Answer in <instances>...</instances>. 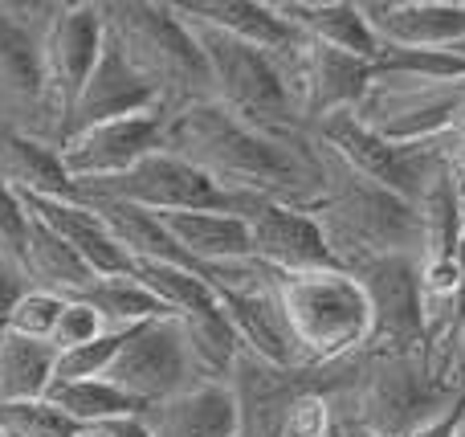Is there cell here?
I'll return each instance as SVG.
<instances>
[{
  "instance_id": "obj_42",
  "label": "cell",
  "mask_w": 465,
  "mask_h": 437,
  "mask_svg": "<svg viewBox=\"0 0 465 437\" xmlns=\"http://www.w3.org/2000/svg\"><path fill=\"white\" fill-rule=\"evenodd\" d=\"M461 409H465V392L453 401V405H445L437 417H429V422L409 437H453V430H458V422H461Z\"/></svg>"
},
{
  "instance_id": "obj_26",
  "label": "cell",
  "mask_w": 465,
  "mask_h": 437,
  "mask_svg": "<svg viewBox=\"0 0 465 437\" xmlns=\"http://www.w3.org/2000/svg\"><path fill=\"white\" fill-rule=\"evenodd\" d=\"M0 184L13 196H49V201H78L62 152L13 127H0Z\"/></svg>"
},
{
  "instance_id": "obj_13",
  "label": "cell",
  "mask_w": 465,
  "mask_h": 437,
  "mask_svg": "<svg viewBox=\"0 0 465 437\" xmlns=\"http://www.w3.org/2000/svg\"><path fill=\"white\" fill-rule=\"evenodd\" d=\"M103 381L114 384L123 397H131L143 409L155 405V401L176 397L188 384H204L193 376L176 319H155V323L135 327L127 335V343L119 348L114 364L106 368Z\"/></svg>"
},
{
  "instance_id": "obj_50",
  "label": "cell",
  "mask_w": 465,
  "mask_h": 437,
  "mask_svg": "<svg viewBox=\"0 0 465 437\" xmlns=\"http://www.w3.org/2000/svg\"><path fill=\"white\" fill-rule=\"evenodd\" d=\"M331 437H335V430H331Z\"/></svg>"
},
{
  "instance_id": "obj_19",
  "label": "cell",
  "mask_w": 465,
  "mask_h": 437,
  "mask_svg": "<svg viewBox=\"0 0 465 437\" xmlns=\"http://www.w3.org/2000/svg\"><path fill=\"white\" fill-rule=\"evenodd\" d=\"M152 106H160L155 90L131 70L123 49L114 45L111 37H103V54H98L94 70H90L86 86H82L78 103H74L70 123H65V139L82 127H94V123H106V119H123V114L152 111Z\"/></svg>"
},
{
  "instance_id": "obj_45",
  "label": "cell",
  "mask_w": 465,
  "mask_h": 437,
  "mask_svg": "<svg viewBox=\"0 0 465 437\" xmlns=\"http://www.w3.org/2000/svg\"><path fill=\"white\" fill-rule=\"evenodd\" d=\"M450 135L453 139H465V98L458 103V111H453V119H450Z\"/></svg>"
},
{
  "instance_id": "obj_41",
  "label": "cell",
  "mask_w": 465,
  "mask_h": 437,
  "mask_svg": "<svg viewBox=\"0 0 465 437\" xmlns=\"http://www.w3.org/2000/svg\"><path fill=\"white\" fill-rule=\"evenodd\" d=\"M25 291H29V278H25V270L0 258V332H5V319H8V311H13V303L21 299Z\"/></svg>"
},
{
  "instance_id": "obj_35",
  "label": "cell",
  "mask_w": 465,
  "mask_h": 437,
  "mask_svg": "<svg viewBox=\"0 0 465 437\" xmlns=\"http://www.w3.org/2000/svg\"><path fill=\"white\" fill-rule=\"evenodd\" d=\"M78 425L49 401H0V437H74Z\"/></svg>"
},
{
  "instance_id": "obj_7",
  "label": "cell",
  "mask_w": 465,
  "mask_h": 437,
  "mask_svg": "<svg viewBox=\"0 0 465 437\" xmlns=\"http://www.w3.org/2000/svg\"><path fill=\"white\" fill-rule=\"evenodd\" d=\"M311 139L319 147H327L355 176L404 196L409 204L420 201L429 180L445 168V152H450V131L429 139V144H388V139L371 135L368 127H360L351 111H339V114H331V119L314 123Z\"/></svg>"
},
{
  "instance_id": "obj_9",
  "label": "cell",
  "mask_w": 465,
  "mask_h": 437,
  "mask_svg": "<svg viewBox=\"0 0 465 437\" xmlns=\"http://www.w3.org/2000/svg\"><path fill=\"white\" fill-rule=\"evenodd\" d=\"M465 98V82H429L409 74H376L355 106V123L388 144H429L445 135Z\"/></svg>"
},
{
  "instance_id": "obj_25",
  "label": "cell",
  "mask_w": 465,
  "mask_h": 437,
  "mask_svg": "<svg viewBox=\"0 0 465 437\" xmlns=\"http://www.w3.org/2000/svg\"><path fill=\"white\" fill-rule=\"evenodd\" d=\"M160 221L204 283H209V270L253 258L249 225L237 213H168Z\"/></svg>"
},
{
  "instance_id": "obj_48",
  "label": "cell",
  "mask_w": 465,
  "mask_h": 437,
  "mask_svg": "<svg viewBox=\"0 0 465 437\" xmlns=\"http://www.w3.org/2000/svg\"><path fill=\"white\" fill-rule=\"evenodd\" d=\"M453 437H465V409H461V422H458V430H453Z\"/></svg>"
},
{
  "instance_id": "obj_37",
  "label": "cell",
  "mask_w": 465,
  "mask_h": 437,
  "mask_svg": "<svg viewBox=\"0 0 465 437\" xmlns=\"http://www.w3.org/2000/svg\"><path fill=\"white\" fill-rule=\"evenodd\" d=\"M106 327H103V319L94 315V311L86 307V303H78V299H65V307H62V315H57V323H54V332H49V348L62 356V352H74V348H82V343H90V340H98Z\"/></svg>"
},
{
  "instance_id": "obj_40",
  "label": "cell",
  "mask_w": 465,
  "mask_h": 437,
  "mask_svg": "<svg viewBox=\"0 0 465 437\" xmlns=\"http://www.w3.org/2000/svg\"><path fill=\"white\" fill-rule=\"evenodd\" d=\"M25 233H29V213L0 184V258L21 270H25Z\"/></svg>"
},
{
  "instance_id": "obj_15",
  "label": "cell",
  "mask_w": 465,
  "mask_h": 437,
  "mask_svg": "<svg viewBox=\"0 0 465 437\" xmlns=\"http://www.w3.org/2000/svg\"><path fill=\"white\" fill-rule=\"evenodd\" d=\"M163 119H168V111H163V106H152V111L123 114V119H106V123H94V127L74 131V135L57 147L74 188L123 176V172L135 168L143 155L160 152Z\"/></svg>"
},
{
  "instance_id": "obj_14",
  "label": "cell",
  "mask_w": 465,
  "mask_h": 437,
  "mask_svg": "<svg viewBox=\"0 0 465 437\" xmlns=\"http://www.w3.org/2000/svg\"><path fill=\"white\" fill-rule=\"evenodd\" d=\"M0 127H13L49 147H62V123L45 90L41 45L0 8Z\"/></svg>"
},
{
  "instance_id": "obj_10",
  "label": "cell",
  "mask_w": 465,
  "mask_h": 437,
  "mask_svg": "<svg viewBox=\"0 0 465 437\" xmlns=\"http://www.w3.org/2000/svg\"><path fill=\"white\" fill-rule=\"evenodd\" d=\"M78 193L135 204V209H147L155 217H168V213H241V201H245V196L237 201V196L221 193L204 172H196L188 160L163 152V147L143 155L123 176L78 184Z\"/></svg>"
},
{
  "instance_id": "obj_30",
  "label": "cell",
  "mask_w": 465,
  "mask_h": 437,
  "mask_svg": "<svg viewBox=\"0 0 465 437\" xmlns=\"http://www.w3.org/2000/svg\"><path fill=\"white\" fill-rule=\"evenodd\" d=\"M57 352L41 340L0 332V401H45Z\"/></svg>"
},
{
  "instance_id": "obj_27",
  "label": "cell",
  "mask_w": 465,
  "mask_h": 437,
  "mask_svg": "<svg viewBox=\"0 0 465 437\" xmlns=\"http://www.w3.org/2000/svg\"><path fill=\"white\" fill-rule=\"evenodd\" d=\"M74 299L86 303V307L103 319L106 332H135V327L155 323V319H176V315H168V307H160V303L147 294V286L139 283L135 274L90 278Z\"/></svg>"
},
{
  "instance_id": "obj_8",
  "label": "cell",
  "mask_w": 465,
  "mask_h": 437,
  "mask_svg": "<svg viewBox=\"0 0 465 437\" xmlns=\"http://www.w3.org/2000/svg\"><path fill=\"white\" fill-rule=\"evenodd\" d=\"M347 368L351 360H339L327 368H273L249 352H237L225 381L232 392V409H237V437H282L290 409L306 392H335L347 381Z\"/></svg>"
},
{
  "instance_id": "obj_34",
  "label": "cell",
  "mask_w": 465,
  "mask_h": 437,
  "mask_svg": "<svg viewBox=\"0 0 465 437\" xmlns=\"http://www.w3.org/2000/svg\"><path fill=\"white\" fill-rule=\"evenodd\" d=\"M127 335L131 332H103L98 340L82 343V348L62 352L54 364V384H49V389H57V384H78V381H103L106 368L119 356V348L127 343Z\"/></svg>"
},
{
  "instance_id": "obj_29",
  "label": "cell",
  "mask_w": 465,
  "mask_h": 437,
  "mask_svg": "<svg viewBox=\"0 0 465 437\" xmlns=\"http://www.w3.org/2000/svg\"><path fill=\"white\" fill-rule=\"evenodd\" d=\"M417 217H420V266L425 262H453L461 250L465 237V209L450 184V172H437L429 180V188L417 201Z\"/></svg>"
},
{
  "instance_id": "obj_1",
  "label": "cell",
  "mask_w": 465,
  "mask_h": 437,
  "mask_svg": "<svg viewBox=\"0 0 465 437\" xmlns=\"http://www.w3.org/2000/svg\"><path fill=\"white\" fill-rule=\"evenodd\" d=\"M163 152L188 160L229 196L282 201L311 209L322 193V155L306 135H270L217 103H193L168 111L163 119Z\"/></svg>"
},
{
  "instance_id": "obj_21",
  "label": "cell",
  "mask_w": 465,
  "mask_h": 437,
  "mask_svg": "<svg viewBox=\"0 0 465 437\" xmlns=\"http://www.w3.org/2000/svg\"><path fill=\"white\" fill-rule=\"evenodd\" d=\"M147 437H237V409L225 381L188 384L139 413Z\"/></svg>"
},
{
  "instance_id": "obj_36",
  "label": "cell",
  "mask_w": 465,
  "mask_h": 437,
  "mask_svg": "<svg viewBox=\"0 0 465 437\" xmlns=\"http://www.w3.org/2000/svg\"><path fill=\"white\" fill-rule=\"evenodd\" d=\"M62 307H65L62 294H49V291H37V286H29V291H25L21 299L13 303V311H8L5 332L25 335V340L49 343V332H54V323H57V315H62Z\"/></svg>"
},
{
  "instance_id": "obj_22",
  "label": "cell",
  "mask_w": 465,
  "mask_h": 437,
  "mask_svg": "<svg viewBox=\"0 0 465 437\" xmlns=\"http://www.w3.org/2000/svg\"><path fill=\"white\" fill-rule=\"evenodd\" d=\"M278 8V16L306 41H319L331 45L339 54L363 57V62L376 65L380 45L371 37L368 21H363L360 0H270Z\"/></svg>"
},
{
  "instance_id": "obj_49",
  "label": "cell",
  "mask_w": 465,
  "mask_h": 437,
  "mask_svg": "<svg viewBox=\"0 0 465 437\" xmlns=\"http://www.w3.org/2000/svg\"><path fill=\"white\" fill-rule=\"evenodd\" d=\"M453 54H461V57H465V41H461V45H458V49H453Z\"/></svg>"
},
{
  "instance_id": "obj_18",
  "label": "cell",
  "mask_w": 465,
  "mask_h": 437,
  "mask_svg": "<svg viewBox=\"0 0 465 437\" xmlns=\"http://www.w3.org/2000/svg\"><path fill=\"white\" fill-rule=\"evenodd\" d=\"M380 49H458L465 0H360Z\"/></svg>"
},
{
  "instance_id": "obj_6",
  "label": "cell",
  "mask_w": 465,
  "mask_h": 437,
  "mask_svg": "<svg viewBox=\"0 0 465 437\" xmlns=\"http://www.w3.org/2000/svg\"><path fill=\"white\" fill-rule=\"evenodd\" d=\"M180 21L193 29L196 45H201L204 70H209V103L237 114L249 127L270 131V135H306V127L294 114V103H290L282 54L245 45V41L225 37L209 25L188 21V16H180Z\"/></svg>"
},
{
  "instance_id": "obj_11",
  "label": "cell",
  "mask_w": 465,
  "mask_h": 437,
  "mask_svg": "<svg viewBox=\"0 0 465 437\" xmlns=\"http://www.w3.org/2000/svg\"><path fill=\"white\" fill-rule=\"evenodd\" d=\"M368 303V343L360 352H425L420 311V258L388 253L347 270Z\"/></svg>"
},
{
  "instance_id": "obj_39",
  "label": "cell",
  "mask_w": 465,
  "mask_h": 437,
  "mask_svg": "<svg viewBox=\"0 0 465 437\" xmlns=\"http://www.w3.org/2000/svg\"><path fill=\"white\" fill-rule=\"evenodd\" d=\"M331 392H306L294 409H290L282 437H331L335 430V413H331Z\"/></svg>"
},
{
  "instance_id": "obj_3",
  "label": "cell",
  "mask_w": 465,
  "mask_h": 437,
  "mask_svg": "<svg viewBox=\"0 0 465 437\" xmlns=\"http://www.w3.org/2000/svg\"><path fill=\"white\" fill-rule=\"evenodd\" d=\"M461 392L429 368L425 352H355L347 381L331 392L335 422L376 437H409Z\"/></svg>"
},
{
  "instance_id": "obj_17",
  "label": "cell",
  "mask_w": 465,
  "mask_h": 437,
  "mask_svg": "<svg viewBox=\"0 0 465 437\" xmlns=\"http://www.w3.org/2000/svg\"><path fill=\"white\" fill-rule=\"evenodd\" d=\"M103 13H98V0H70V8L62 13V21L54 25L49 41L41 45L45 57V90L54 114L62 123V139H65V123L74 114L82 86H86L90 70H94L98 54H103Z\"/></svg>"
},
{
  "instance_id": "obj_43",
  "label": "cell",
  "mask_w": 465,
  "mask_h": 437,
  "mask_svg": "<svg viewBox=\"0 0 465 437\" xmlns=\"http://www.w3.org/2000/svg\"><path fill=\"white\" fill-rule=\"evenodd\" d=\"M445 172H450V184L458 193L461 209H465V139L450 135V152H445Z\"/></svg>"
},
{
  "instance_id": "obj_16",
  "label": "cell",
  "mask_w": 465,
  "mask_h": 437,
  "mask_svg": "<svg viewBox=\"0 0 465 437\" xmlns=\"http://www.w3.org/2000/svg\"><path fill=\"white\" fill-rule=\"evenodd\" d=\"M237 217L249 225V245H253V258L262 262V266L278 270V274L339 270L335 258H331V250H327V242H322L319 225L311 221L306 209L245 196Z\"/></svg>"
},
{
  "instance_id": "obj_44",
  "label": "cell",
  "mask_w": 465,
  "mask_h": 437,
  "mask_svg": "<svg viewBox=\"0 0 465 437\" xmlns=\"http://www.w3.org/2000/svg\"><path fill=\"white\" fill-rule=\"evenodd\" d=\"M103 433L106 437H147V430H143V422H139V417H119V422L103 425Z\"/></svg>"
},
{
  "instance_id": "obj_2",
  "label": "cell",
  "mask_w": 465,
  "mask_h": 437,
  "mask_svg": "<svg viewBox=\"0 0 465 437\" xmlns=\"http://www.w3.org/2000/svg\"><path fill=\"white\" fill-rule=\"evenodd\" d=\"M322 155V193L311 204V221L319 225L339 270H355L388 253H417L420 258V217L417 204L371 180L355 176L327 147Z\"/></svg>"
},
{
  "instance_id": "obj_24",
  "label": "cell",
  "mask_w": 465,
  "mask_h": 437,
  "mask_svg": "<svg viewBox=\"0 0 465 437\" xmlns=\"http://www.w3.org/2000/svg\"><path fill=\"white\" fill-rule=\"evenodd\" d=\"M217 303H221V311H225L229 327L237 332L241 352H249V356L265 360V364H273V368L298 364L294 340H290L286 319H282V311H278L273 286L270 291H217Z\"/></svg>"
},
{
  "instance_id": "obj_33",
  "label": "cell",
  "mask_w": 465,
  "mask_h": 437,
  "mask_svg": "<svg viewBox=\"0 0 465 437\" xmlns=\"http://www.w3.org/2000/svg\"><path fill=\"white\" fill-rule=\"evenodd\" d=\"M131 274L147 286L160 307H168V315L184 319V315H204V311H217V291L204 283L196 270H180V266H160V262H135Z\"/></svg>"
},
{
  "instance_id": "obj_28",
  "label": "cell",
  "mask_w": 465,
  "mask_h": 437,
  "mask_svg": "<svg viewBox=\"0 0 465 437\" xmlns=\"http://www.w3.org/2000/svg\"><path fill=\"white\" fill-rule=\"evenodd\" d=\"M25 278H29V286H37V291L74 299L94 274H90L86 262H82L54 229H45L41 221L29 217V233H25Z\"/></svg>"
},
{
  "instance_id": "obj_47",
  "label": "cell",
  "mask_w": 465,
  "mask_h": 437,
  "mask_svg": "<svg viewBox=\"0 0 465 437\" xmlns=\"http://www.w3.org/2000/svg\"><path fill=\"white\" fill-rule=\"evenodd\" d=\"M74 437H106V433H103V430H78Z\"/></svg>"
},
{
  "instance_id": "obj_12",
  "label": "cell",
  "mask_w": 465,
  "mask_h": 437,
  "mask_svg": "<svg viewBox=\"0 0 465 437\" xmlns=\"http://www.w3.org/2000/svg\"><path fill=\"white\" fill-rule=\"evenodd\" d=\"M282 70H286V90L290 103H294V114L306 131L339 111H355L360 98L368 94L371 78H376L371 62L339 54V49L306 37L282 54Z\"/></svg>"
},
{
  "instance_id": "obj_5",
  "label": "cell",
  "mask_w": 465,
  "mask_h": 437,
  "mask_svg": "<svg viewBox=\"0 0 465 437\" xmlns=\"http://www.w3.org/2000/svg\"><path fill=\"white\" fill-rule=\"evenodd\" d=\"M273 299L294 340L298 364L327 368L351 360L368 343V303L347 270L282 274Z\"/></svg>"
},
{
  "instance_id": "obj_23",
  "label": "cell",
  "mask_w": 465,
  "mask_h": 437,
  "mask_svg": "<svg viewBox=\"0 0 465 437\" xmlns=\"http://www.w3.org/2000/svg\"><path fill=\"white\" fill-rule=\"evenodd\" d=\"M180 16L196 25H209V29L225 33V37H237L245 45L270 49V54H286L294 49L298 33L290 29L278 16V8L270 0H172Z\"/></svg>"
},
{
  "instance_id": "obj_31",
  "label": "cell",
  "mask_w": 465,
  "mask_h": 437,
  "mask_svg": "<svg viewBox=\"0 0 465 437\" xmlns=\"http://www.w3.org/2000/svg\"><path fill=\"white\" fill-rule=\"evenodd\" d=\"M180 323V340H184L188 364H193L196 381H229V368L237 360L241 343L237 332L229 327L225 311H204V315H184Z\"/></svg>"
},
{
  "instance_id": "obj_4",
  "label": "cell",
  "mask_w": 465,
  "mask_h": 437,
  "mask_svg": "<svg viewBox=\"0 0 465 437\" xmlns=\"http://www.w3.org/2000/svg\"><path fill=\"white\" fill-rule=\"evenodd\" d=\"M98 13L106 37L155 90L163 111L209 103V70L201 45L176 16L172 0H98Z\"/></svg>"
},
{
  "instance_id": "obj_38",
  "label": "cell",
  "mask_w": 465,
  "mask_h": 437,
  "mask_svg": "<svg viewBox=\"0 0 465 437\" xmlns=\"http://www.w3.org/2000/svg\"><path fill=\"white\" fill-rule=\"evenodd\" d=\"M0 8L8 13V21L21 33H29L37 45H45L54 25L62 21V13L70 8V0H0Z\"/></svg>"
},
{
  "instance_id": "obj_32",
  "label": "cell",
  "mask_w": 465,
  "mask_h": 437,
  "mask_svg": "<svg viewBox=\"0 0 465 437\" xmlns=\"http://www.w3.org/2000/svg\"><path fill=\"white\" fill-rule=\"evenodd\" d=\"M45 401L65 413L78 430H103V425L119 422V417H139L143 405H135L131 397H123L114 384L106 381H78V384H57L45 392Z\"/></svg>"
},
{
  "instance_id": "obj_46",
  "label": "cell",
  "mask_w": 465,
  "mask_h": 437,
  "mask_svg": "<svg viewBox=\"0 0 465 437\" xmlns=\"http://www.w3.org/2000/svg\"><path fill=\"white\" fill-rule=\"evenodd\" d=\"M335 437H376V433L360 430V425H351V422H335Z\"/></svg>"
},
{
  "instance_id": "obj_20",
  "label": "cell",
  "mask_w": 465,
  "mask_h": 437,
  "mask_svg": "<svg viewBox=\"0 0 465 437\" xmlns=\"http://www.w3.org/2000/svg\"><path fill=\"white\" fill-rule=\"evenodd\" d=\"M21 209L29 213L33 221H41L45 229H54L82 262L94 278L103 274H131L135 262L127 258L119 242L111 237V229L98 221V213L82 201H49V196H16Z\"/></svg>"
}]
</instances>
